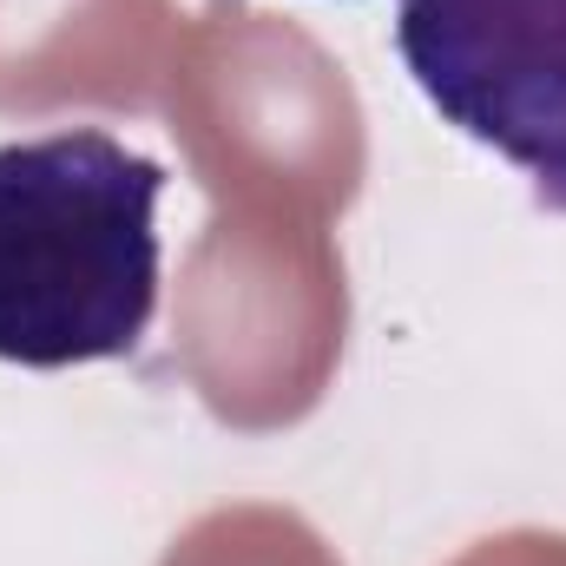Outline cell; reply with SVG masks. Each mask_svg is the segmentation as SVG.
<instances>
[{
  "label": "cell",
  "instance_id": "1",
  "mask_svg": "<svg viewBox=\"0 0 566 566\" xmlns=\"http://www.w3.org/2000/svg\"><path fill=\"white\" fill-rule=\"evenodd\" d=\"M165 165L99 126L0 145V363L133 356L158 310Z\"/></svg>",
  "mask_w": 566,
  "mask_h": 566
},
{
  "label": "cell",
  "instance_id": "2",
  "mask_svg": "<svg viewBox=\"0 0 566 566\" xmlns=\"http://www.w3.org/2000/svg\"><path fill=\"white\" fill-rule=\"evenodd\" d=\"M396 53L461 139L566 211V0H396Z\"/></svg>",
  "mask_w": 566,
  "mask_h": 566
}]
</instances>
